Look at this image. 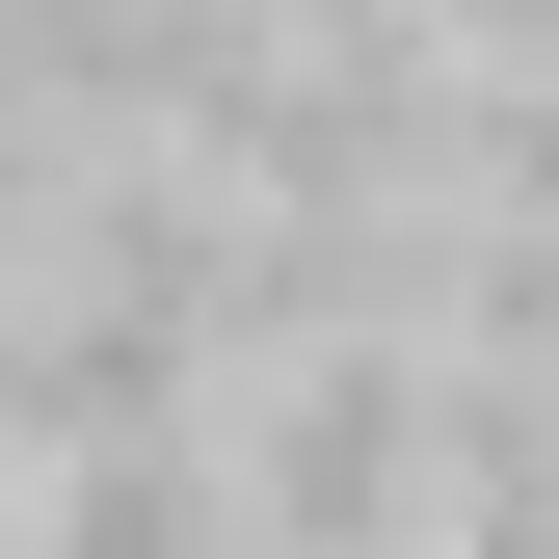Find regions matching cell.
Masks as SVG:
<instances>
[{
  "instance_id": "1",
  "label": "cell",
  "mask_w": 559,
  "mask_h": 559,
  "mask_svg": "<svg viewBox=\"0 0 559 559\" xmlns=\"http://www.w3.org/2000/svg\"><path fill=\"white\" fill-rule=\"evenodd\" d=\"M214 479H240L266 559H427V346L400 320L214 346Z\"/></svg>"
},
{
  "instance_id": "2",
  "label": "cell",
  "mask_w": 559,
  "mask_h": 559,
  "mask_svg": "<svg viewBox=\"0 0 559 559\" xmlns=\"http://www.w3.org/2000/svg\"><path fill=\"white\" fill-rule=\"evenodd\" d=\"M27 559H240L214 400H187V427H81V453H27Z\"/></svg>"
}]
</instances>
